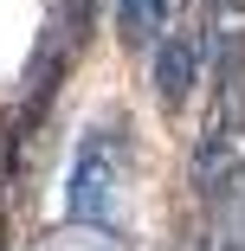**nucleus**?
Instances as JSON below:
<instances>
[{
	"instance_id": "f257e3e1",
	"label": "nucleus",
	"mask_w": 245,
	"mask_h": 251,
	"mask_svg": "<svg viewBox=\"0 0 245 251\" xmlns=\"http://www.w3.org/2000/svg\"><path fill=\"white\" fill-rule=\"evenodd\" d=\"M123 187H129V123L110 110L104 123H90L71 174H65V219L78 232H116L123 219Z\"/></svg>"
},
{
	"instance_id": "f03ea898",
	"label": "nucleus",
	"mask_w": 245,
	"mask_h": 251,
	"mask_svg": "<svg viewBox=\"0 0 245 251\" xmlns=\"http://www.w3.org/2000/svg\"><path fill=\"white\" fill-rule=\"evenodd\" d=\"M193 193L207 206H226V200L245 187V71L213 77V116L193 142Z\"/></svg>"
},
{
	"instance_id": "7ed1b4c3",
	"label": "nucleus",
	"mask_w": 245,
	"mask_h": 251,
	"mask_svg": "<svg viewBox=\"0 0 245 251\" xmlns=\"http://www.w3.org/2000/svg\"><path fill=\"white\" fill-rule=\"evenodd\" d=\"M149 58H155V103L168 116H181L187 97H193V84L207 77V26H200V13H181Z\"/></svg>"
},
{
	"instance_id": "20e7f679",
	"label": "nucleus",
	"mask_w": 245,
	"mask_h": 251,
	"mask_svg": "<svg viewBox=\"0 0 245 251\" xmlns=\"http://www.w3.org/2000/svg\"><path fill=\"white\" fill-rule=\"evenodd\" d=\"M207 26V77L245 71V0H200Z\"/></svg>"
},
{
	"instance_id": "39448f33",
	"label": "nucleus",
	"mask_w": 245,
	"mask_h": 251,
	"mask_svg": "<svg viewBox=\"0 0 245 251\" xmlns=\"http://www.w3.org/2000/svg\"><path fill=\"white\" fill-rule=\"evenodd\" d=\"M168 26H174V0H116V32L129 52H155Z\"/></svg>"
},
{
	"instance_id": "423d86ee",
	"label": "nucleus",
	"mask_w": 245,
	"mask_h": 251,
	"mask_svg": "<svg viewBox=\"0 0 245 251\" xmlns=\"http://www.w3.org/2000/svg\"><path fill=\"white\" fill-rule=\"evenodd\" d=\"M58 251H123V245H116V232H90V238H78V245H58Z\"/></svg>"
}]
</instances>
